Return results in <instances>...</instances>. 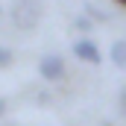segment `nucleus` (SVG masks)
Returning <instances> with one entry per match:
<instances>
[{"label":"nucleus","mask_w":126,"mask_h":126,"mask_svg":"<svg viewBox=\"0 0 126 126\" xmlns=\"http://www.w3.org/2000/svg\"><path fill=\"white\" fill-rule=\"evenodd\" d=\"M38 21H41V6H38V0H15V6H12V24L21 32L35 30Z\"/></svg>","instance_id":"1"},{"label":"nucleus","mask_w":126,"mask_h":126,"mask_svg":"<svg viewBox=\"0 0 126 126\" xmlns=\"http://www.w3.org/2000/svg\"><path fill=\"white\" fill-rule=\"evenodd\" d=\"M38 73H41V79H47V82H56V79H62L64 76V59L59 53H47L41 64H38Z\"/></svg>","instance_id":"2"},{"label":"nucleus","mask_w":126,"mask_h":126,"mask_svg":"<svg viewBox=\"0 0 126 126\" xmlns=\"http://www.w3.org/2000/svg\"><path fill=\"white\" fill-rule=\"evenodd\" d=\"M73 56L82 59V62H88V64H100V62H103V53H100V47H97L91 38L73 41Z\"/></svg>","instance_id":"3"},{"label":"nucleus","mask_w":126,"mask_h":126,"mask_svg":"<svg viewBox=\"0 0 126 126\" xmlns=\"http://www.w3.org/2000/svg\"><path fill=\"white\" fill-rule=\"evenodd\" d=\"M109 59H111V64H114V67L126 70V38H117V41L109 47Z\"/></svg>","instance_id":"4"},{"label":"nucleus","mask_w":126,"mask_h":126,"mask_svg":"<svg viewBox=\"0 0 126 126\" xmlns=\"http://www.w3.org/2000/svg\"><path fill=\"white\" fill-rule=\"evenodd\" d=\"M73 30H79V32H91V30H94V21H91L88 15H76V18H73Z\"/></svg>","instance_id":"5"},{"label":"nucleus","mask_w":126,"mask_h":126,"mask_svg":"<svg viewBox=\"0 0 126 126\" xmlns=\"http://www.w3.org/2000/svg\"><path fill=\"white\" fill-rule=\"evenodd\" d=\"M82 15H88L91 21H109V15H106V12H100L97 6H91V3H88V6L82 9Z\"/></svg>","instance_id":"6"},{"label":"nucleus","mask_w":126,"mask_h":126,"mask_svg":"<svg viewBox=\"0 0 126 126\" xmlns=\"http://www.w3.org/2000/svg\"><path fill=\"white\" fill-rule=\"evenodd\" d=\"M12 62H15V53L9 47H0V67H12Z\"/></svg>","instance_id":"7"},{"label":"nucleus","mask_w":126,"mask_h":126,"mask_svg":"<svg viewBox=\"0 0 126 126\" xmlns=\"http://www.w3.org/2000/svg\"><path fill=\"white\" fill-rule=\"evenodd\" d=\"M117 103H120V114L126 117V85L120 88V97H117Z\"/></svg>","instance_id":"8"},{"label":"nucleus","mask_w":126,"mask_h":126,"mask_svg":"<svg viewBox=\"0 0 126 126\" xmlns=\"http://www.w3.org/2000/svg\"><path fill=\"white\" fill-rule=\"evenodd\" d=\"M3 111H6V100L0 97V117H3Z\"/></svg>","instance_id":"9"},{"label":"nucleus","mask_w":126,"mask_h":126,"mask_svg":"<svg viewBox=\"0 0 126 126\" xmlns=\"http://www.w3.org/2000/svg\"><path fill=\"white\" fill-rule=\"evenodd\" d=\"M117 3H120V6H126V0H117Z\"/></svg>","instance_id":"10"}]
</instances>
